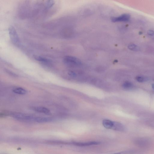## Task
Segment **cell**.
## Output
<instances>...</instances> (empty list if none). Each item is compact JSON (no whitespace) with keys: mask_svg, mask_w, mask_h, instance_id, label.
I'll list each match as a JSON object with an SVG mask.
<instances>
[{"mask_svg":"<svg viewBox=\"0 0 154 154\" xmlns=\"http://www.w3.org/2000/svg\"><path fill=\"white\" fill-rule=\"evenodd\" d=\"M102 124L104 127L107 129H112L114 124V122L109 120H105L103 121Z\"/></svg>","mask_w":154,"mask_h":154,"instance_id":"9","label":"cell"},{"mask_svg":"<svg viewBox=\"0 0 154 154\" xmlns=\"http://www.w3.org/2000/svg\"><path fill=\"white\" fill-rule=\"evenodd\" d=\"M16 94L21 95H24L27 93V92L24 89L19 87H17L14 88L12 90Z\"/></svg>","mask_w":154,"mask_h":154,"instance_id":"10","label":"cell"},{"mask_svg":"<svg viewBox=\"0 0 154 154\" xmlns=\"http://www.w3.org/2000/svg\"><path fill=\"white\" fill-rule=\"evenodd\" d=\"M9 32L10 39L13 42L16 44L19 42V37L15 28L10 26L9 28Z\"/></svg>","mask_w":154,"mask_h":154,"instance_id":"4","label":"cell"},{"mask_svg":"<svg viewBox=\"0 0 154 154\" xmlns=\"http://www.w3.org/2000/svg\"><path fill=\"white\" fill-rule=\"evenodd\" d=\"M73 144L75 145L79 146H90L92 145H97L99 144V143L97 142H89L86 143H73Z\"/></svg>","mask_w":154,"mask_h":154,"instance_id":"11","label":"cell"},{"mask_svg":"<svg viewBox=\"0 0 154 154\" xmlns=\"http://www.w3.org/2000/svg\"><path fill=\"white\" fill-rule=\"evenodd\" d=\"M122 86L124 89L128 90L132 89L134 86L131 82L129 81H126L123 83Z\"/></svg>","mask_w":154,"mask_h":154,"instance_id":"12","label":"cell"},{"mask_svg":"<svg viewBox=\"0 0 154 154\" xmlns=\"http://www.w3.org/2000/svg\"><path fill=\"white\" fill-rule=\"evenodd\" d=\"M147 34L150 36H153L154 35V31L152 30H149L147 32Z\"/></svg>","mask_w":154,"mask_h":154,"instance_id":"17","label":"cell"},{"mask_svg":"<svg viewBox=\"0 0 154 154\" xmlns=\"http://www.w3.org/2000/svg\"><path fill=\"white\" fill-rule=\"evenodd\" d=\"M63 61L67 65L73 67L80 66L81 64V61L77 58L73 56H67L64 58Z\"/></svg>","mask_w":154,"mask_h":154,"instance_id":"2","label":"cell"},{"mask_svg":"<svg viewBox=\"0 0 154 154\" xmlns=\"http://www.w3.org/2000/svg\"><path fill=\"white\" fill-rule=\"evenodd\" d=\"M9 116L16 119L22 120L33 121L34 117L32 116L20 113L10 112Z\"/></svg>","mask_w":154,"mask_h":154,"instance_id":"3","label":"cell"},{"mask_svg":"<svg viewBox=\"0 0 154 154\" xmlns=\"http://www.w3.org/2000/svg\"><path fill=\"white\" fill-rule=\"evenodd\" d=\"M130 18V15L124 14L118 17H113L111 19L113 22H126L129 21Z\"/></svg>","mask_w":154,"mask_h":154,"instance_id":"5","label":"cell"},{"mask_svg":"<svg viewBox=\"0 0 154 154\" xmlns=\"http://www.w3.org/2000/svg\"><path fill=\"white\" fill-rule=\"evenodd\" d=\"M152 88L154 91V84H152Z\"/></svg>","mask_w":154,"mask_h":154,"instance_id":"19","label":"cell"},{"mask_svg":"<svg viewBox=\"0 0 154 154\" xmlns=\"http://www.w3.org/2000/svg\"><path fill=\"white\" fill-rule=\"evenodd\" d=\"M68 75L73 78H75L77 76L76 73L74 72L70 71L68 73Z\"/></svg>","mask_w":154,"mask_h":154,"instance_id":"16","label":"cell"},{"mask_svg":"<svg viewBox=\"0 0 154 154\" xmlns=\"http://www.w3.org/2000/svg\"><path fill=\"white\" fill-rule=\"evenodd\" d=\"M114 130L119 131H124L126 130L125 126L118 122H114V124L112 129Z\"/></svg>","mask_w":154,"mask_h":154,"instance_id":"6","label":"cell"},{"mask_svg":"<svg viewBox=\"0 0 154 154\" xmlns=\"http://www.w3.org/2000/svg\"><path fill=\"white\" fill-rule=\"evenodd\" d=\"M35 59L36 60L38 61L43 63H49L50 62L49 60L41 56H36L35 57Z\"/></svg>","mask_w":154,"mask_h":154,"instance_id":"13","label":"cell"},{"mask_svg":"<svg viewBox=\"0 0 154 154\" xmlns=\"http://www.w3.org/2000/svg\"><path fill=\"white\" fill-rule=\"evenodd\" d=\"M6 72H7L10 75L14 76H17V75L15 74L14 73H13L12 72H10L9 70H6Z\"/></svg>","mask_w":154,"mask_h":154,"instance_id":"18","label":"cell"},{"mask_svg":"<svg viewBox=\"0 0 154 154\" xmlns=\"http://www.w3.org/2000/svg\"><path fill=\"white\" fill-rule=\"evenodd\" d=\"M136 80L138 82H142L145 81V79L142 77L137 76L136 78Z\"/></svg>","mask_w":154,"mask_h":154,"instance_id":"15","label":"cell"},{"mask_svg":"<svg viewBox=\"0 0 154 154\" xmlns=\"http://www.w3.org/2000/svg\"><path fill=\"white\" fill-rule=\"evenodd\" d=\"M33 110L38 113H42L47 115L51 113L50 111L48 109L43 107H36L33 108Z\"/></svg>","mask_w":154,"mask_h":154,"instance_id":"8","label":"cell"},{"mask_svg":"<svg viewBox=\"0 0 154 154\" xmlns=\"http://www.w3.org/2000/svg\"><path fill=\"white\" fill-rule=\"evenodd\" d=\"M128 48L134 51H137L139 50V48L136 45L132 44L129 45L128 47Z\"/></svg>","mask_w":154,"mask_h":154,"instance_id":"14","label":"cell"},{"mask_svg":"<svg viewBox=\"0 0 154 154\" xmlns=\"http://www.w3.org/2000/svg\"><path fill=\"white\" fill-rule=\"evenodd\" d=\"M30 2L26 0L19 5L17 9V15L19 18L25 20L30 18L33 6Z\"/></svg>","mask_w":154,"mask_h":154,"instance_id":"1","label":"cell"},{"mask_svg":"<svg viewBox=\"0 0 154 154\" xmlns=\"http://www.w3.org/2000/svg\"><path fill=\"white\" fill-rule=\"evenodd\" d=\"M53 120V119L51 118L34 117L33 121L38 123H43L50 122Z\"/></svg>","mask_w":154,"mask_h":154,"instance_id":"7","label":"cell"}]
</instances>
